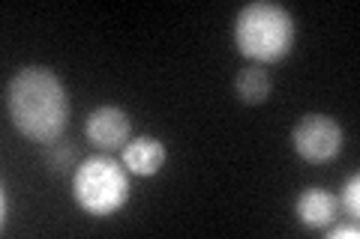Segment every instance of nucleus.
Instances as JSON below:
<instances>
[{
  "instance_id": "1",
  "label": "nucleus",
  "mask_w": 360,
  "mask_h": 239,
  "mask_svg": "<svg viewBox=\"0 0 360 239\" xmlns=\"http://www.w3.org/2000/svg\"><path fill=\"white\" fill-rule=\"evenodd\" d=\"M6 111L13 126L33 144H54L70 123V96L60 75L49 66H25L6 84Z\"/></svg>"
},
{
  "instance_id": "2",
  "label": "nucleus",
  "mask_w": 360,
  "mask_h": 239,
  "mask_svg": "<svg viewBox=\"0 0 360 239\" xmlns=\"http://www.w3.org/2000/svg\"><path fill=\"white\" fill-rule=\"evenodd\" d=\"M295 39H297L295 18L279 4H267V0L246 4L238 13V21H234L238 51L255 66L285 60L291 48H295Z\"/></svg>"
},
{
  "instance_id": "3",
  "label": "nucleus",
  "mask_w": 360,
  "mask_h": 239,
  "mask_svg": "<svg viewBox=\"0 0 360 239\" xmlns=\"http://www.w3.org/2000/svg\"><path fill=\"white\" fill-rule=\"evenodd\" d=\"M72 198L94 219L115 215L129 200V170L111 156H90L75 168Z\"/></svg>"
},
{
  "instance_id": "4",
  "label": "nucleus",
  "mask_w": 360,
  "mask_h": 239,
  "mask_svg": "<svg viewBox=\"0 0 360 239\" xmlns=\"http://www.w3.org/2000/svg\"><path fill=\"white\" fill-rule=\"evenodd\" d=\"M295 153L309 165L333 162L342 150V126L328 114H307L291 132Z\"/></svg>"
},
{
  "instance_id": "5",
  "label": "nucleus",
  "mask_w": 360,
  "mask_h": 239,
  "mask_svg": "<svg viewBox=\"0 0 360 239\" xmlns=\"http://www.w3.org/2000/svg\"><path fill=\"white\" fill-rule=\"evenodd\" d=\"M132 123L129 114L117 105H103L96 111H90V117L84 123V138L96 146V150H123L129 144Z\"/></svg>"
},
{
  "instance_id": "6",
  "label": "nucleus",
  "mask_w": 360,
  "mask_h": 239,
  "mask_svg": "<svg viewBox=\"0 0 360 239\" xmlns=\"http://www.w3.org/2000/svg\"><path fill=\"white\" fill-rule=\"evenodd\" d=\"M120 162L132 177H156L165 165V144L160 138H150V135L132 138L123 146Z\"/></svg>"
},
{
  "instance_id": "7",
  "label": "nucleus",
  "mask_w": 360,
  "mask_h": 239,
  "mask_svg": "<svg viewBox=\"0 0 360 239\" xmlns=\"http://www.w3.org/2000/svg\"><path fill=\"white\" fill-rule=\"evenodd\" d=\"M336 210H340V200H336L328 189H319V186L300 191V198L295 203L300 224H307L309 231H324V227H330L336 219Z\"/></svg>"
},
{
  "instance_id": "8",
  "label": "nucleus",
  "mask_w": 360,
  "mask_h": 239,
  "mask_svg": "<svg viewBox=\"0 0 360 239\" xmlns=\"http://www.w3.org/2000/svg\"><path fill=\"white\" fill-rule=\"evenodd\" d=\"M270 90H274V78L264 66H250L234 78V93L243 105H262V102H267Z\"/></svg>"
},
{
  "instance_id": "9",
  "label": "nucleus",
  "mask_w": 360,
  "mask_h": 239,
  "mask_svg": "<svg viewBox=\"0 0 360 239\" xmlns=\"http://www.w3.org/2000/svg\"><path fill=\"white\" fill-rule=\"evenodd\" d=\"M342 207L348 210V215H354V219H357V212H360V174H352L345 179V186H342Z\"/></svg>"
},
{
  "instance_id": "10",
  "label": "nucleus",
  "mask_w": 360,
  "mask_h": 239,
  "mask_svg": "<svg viewBox=\"0 0 360 239\" xmlns=\"http://www.w3.org/2000/svg\"><path fill=\"white\" fill-rule=\"evenodd\" d=\"M328 236L330 239H357L360 231H357V224H340V227H328Z\"/></svg>"
},
{
  "instance_id": "11",
  "label": "nucleus",
  "mask_w": 360,
  "mask_h": 239,
  "mask_svg": "<svg viewBox=\"0 0 360 239\" xmlns=\"http://www.w3.org/2000/svg\"><path fill=\"white\" fill-rule=\"evenodd\" d=\"M70 158H72V144H66L63 153H51V156H49V168L58 170V168H63L66 162H70Z\"/></svg>"
},
{
  "instance_id": "12",
  "label": "nucleus",
  "mask_w": 360,
  "mask_h": 239,
  "mask_svg": "<svg viewBox=\"0 0 360 239\" xmlns=\"http://www.w3.org/2000/svg\"><path fill=\"white\" fill-rule=\"evenodd\" d=\"M6 221H9V191L4 189V215H0V227L6 231Z\"/></svg>"
}]
</instances>
